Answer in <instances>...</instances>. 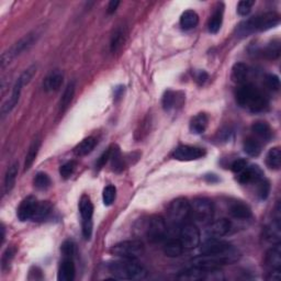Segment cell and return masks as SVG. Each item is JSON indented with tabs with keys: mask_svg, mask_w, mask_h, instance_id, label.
Wrapping results in <instances>:
<instances>
[{
	"mask_svg": "<svg viewBox=\"0 0 281 281\" xmlns=\"http://www.w3.org/2000/svg\"><path fill=\"white\" fill-rule=\"evenodd\" d=\"M236 100L240 106L250 112H262L266 110L268 101L260 89L250 84L242 85L236 92Z\"/></svg>",
	"mask_w": 281,
	"mask_h": 281,
	"instance_id": "1",
	"label": "cell"
},
{
	"mask_svg": "<svg viewBox=\"0 0 281 281\" xmlns=\"http://www.w3.org/2000/svg\"><path fill=\"white\" fill-rule=\"evenodd\" d=\"M280 16L276 12H266L247 19L238 26V34L242 38L248 36L255 32L272 29L279 24Z\"/></svg>",
	"mask_w": 281,
	"mask_h": 281,
	"instance_id": "2",
	"label": "cell"
},
{
	"mask_svg": "<svg viewBox=\"0 0 281 281\" xmlns=\"http://www.w3.org/2000/svg\"><path fill=\"white\" fill-rule=\"evenodd\" d=\"M109 272L116 279L142 280L148 277V270L136 260H124L109 264Z\"/></svg>",
	"mask_w": 281,
	"mask_h": 281,
	"instance_id": "3",
	"label": "cell"
},
{
	"mask_svg": "<svg viewBox=\"0 0 281 281\" xmlns=\"http://www.w3.org/2000/svg\"><path fill=\"white\" fill-rule=\"evenodd\" d=\"M38 38H40V33L38 31L30 32L29 34H26L22 38H20V40L16 44H14L9 50L4 52L2 55V62H0L2 68L4 70L6 66L9 65L16 56L26 52V50H29L36 43Z\"/></svg>",
	"mask_w": 281,
	"mask_h": 281,
	"instance_id": "4",
	"label": "cell"
},
{
	"mask_svg": "<svg viewBox=\"0 0 281 281\" xmlns=\"http://www.w3.org/2000/svg\"><path fill=\"white\" fill-rule=\"evenodd\" d=\"M191 214L190 202L184 198H178L170 202L167 209L168 220L172 226H182Z\"/></svg>",
	"mask_w": 281,
	"mask_h": 281,
	"instance_id": "5",
	"label": "cell"
},
{
	"mask_svg": "<svg viewBox=\"0 0 281 281\" xmlns=\"http://www.w3.org/2000/svg\"><path fill=\"white\" fill-rule=\"evenodd\" d=\"M202 255H216V256H238V252L234 247L226 240H221L216 238H210L200 246Z\"/></svg>",
	"mask_w": 281,
	"mask_h": 281,
	"instance_id": "6",
	"label": "cell"
},
{
	"mask_svg": "<svg viewBox=\"0 0 281 281\" xmlns=\"http://www.w3.org/2000/svg\"><path fill=\"white\" fill-rule=\"evenodd\" d=\"M190 209H191V214L196 218V221L206 223L209 222L214 214V206L213 202L204 198V196H199L196 198L190 204Z\"/></svg>",
	"mask_w": 281,
	"mask_h": 281,
	"instance_id": "7",
	"label": "cell"
},
{
	"mask_svg": "<svg viewBox=\"0 0 281 281\" xmlns=\"http://www.w3.org/2000/svg\"><path fill=\"white\" fill-rule=\"evenodd\" d=\"M111 252L124 260H136L143 255L144 246L140 240H124L112 246Z\"/></svg>",
	"mask_w": 281,
	"mask_h": 281,
	"instance_id": "8",
	"label": "cell"
},
{
	"mask_svg": "<svg viewBox=\"0 0 281 281\" xmlns=\"http://www.w3.org/2000/svg\"><path fill=\"white\" fill-rule=\"evenodd\" d=\"M80 211L82 216V235L86 240H90L92 235V216H94V204L89 196H84L80 202Z\"/></svg>",
	"mask_w": 281,
	"mask_h": 281,
	"instance_id": "9",
	"label": "cell"
},
{
	"mask_svg": "<svg viewBox=\"0 0 281 281\" xmlns=\"http://www.w3.org/2000/svg\"><path fill=\"white\" fill-rule=\"evenodd\" d=\"M179 240L182 244L184 248L194 250L200 244V232L198 228L194 224H182L179 232Z\"/></svg>",
	"mask_w": 281,
	"mask_h": 281,
	"instance_id": "10",
	"label": "cell"
},
{
	"mask_svg": "<svg viewBox=\"0 0 281 281\" xmlns=\"http://www.w3.org/2000/svg\"><path fill=\"white\" fill-rule=\"evenodd\" d=\"M167 224L160 216H154L150 218L148 226V240L153 243H160L166 238Z\"/></svg>",
	"mask_w": 281,
	"mask_h": 281,
	"instance_id": "11",
	"label": "cell"
},
{
	"mask_svg": "<svg viewBox=\"0 0 281 281\" xmlns=\"http://www.w3.org/2000/svg\"><path fill=\"white\" fill-rule=\"evenodd\" d=\"M204 155H206V152L204 148H194V146H189V145H182L175 150L172 157L180 162H191V160H200Z\"/></svg>",
	"mask_w": 281,
	"mask_h": 281,
	"instance_id": "12",
	"label": "cell"
},
{
	"mask_svg": "<svg viewBox=\"0 0 281 281\" xmlns=\"http://www.w3.org/2000/svg\"><path fill=\"white\" fill-rule=\"evenodd\" d=\"M24 86H26L24 82L19 77L18 80H16V82H14V88H12V92H11L10 98L7 101H6V102L2 106V116L9 114L10 112L14 109V106L18 104L20 96H21V92H22V89H24Z\"/></svg>",
	"mask_w": 281,
	"mask_h": 281,
	"instance_id": "13",
	"label": "cell"
},
{
	"mask_svg": "<svg viewBox=\"0 0 281 281\" xmlns=\"http://www.w3.org/2000/svg\"><path fill=\"white\" fill-rule=\"evenodd\" d=\"M38 204V201L34 198V196H28V198L22 200L18 208V211H16V216H18L19 220L22 222L32 220Z\"/></svg>",
	"mask_w": 281,
	"mask_h": 281,
	"instance_id": "14",
	"label": "cell"
},
{
	"mask_svg": "<svg viewBox=\"0 0 281 281\" xmlns=\"http://www.w3.org/2000/svg\"><path fill=\"white\" fill-rule=\"evenodd\" d=\"M280 208L277 206L276 209V216L268 224L265 228V236L268 242H270L272 244H279L280 238H281V224H280Z\"/></svg>",
	"mask_w": 281,
	"mask_h": 281,
	"instance_id": "15",
	"label": "cell"
},
{
	"mask_svg": "<svg viewBox=\"0 0 281 281\" xmlns=\"http://www.w3.org/2000/svg\"><path fill=\"white\" fill-rule=\"evenodd\" d=\"M264 178V172L257 165L247 166L243 172H240L238 176V182L242 184H256Z\"/></svg>",
	"mask_w": 281,
	"mask_h": 281,
	"instance_id": "16",
	"label": "cell"
},
{
	"mask_svg": "<svg viewBox=\"0 0 281 281\" xmlns=\"http://www.w3.org/2000/svg\"><path fill=\"white\" fill-rule=\"evenodd\" d=\"M230 230H231V222L228 218H220L209 224L206 228V235L209 238H220L222 236H226Z\"/></svg>",
	"mask_w": 281,
	"mask_h": 281,
	"instance_id": "17",
	"label": "cell"
},
{
	"mask_svg": "<svg viewBox=\"0 0 281 281\" xmlns=\"http://www.w3.org/2000/svg\"><path fill=\"white\" fill-rule=\"evenodd\" d=\"M64 74L60 70H54L50 72L43 82V89L46 92H54L60 90V88L63 85Z\"/></svg>",
	"mask_w": 281,
	"mask_h": 281,
	"instance_id": "18",
	"label": "cell"
},
{
	"mask_svg": "<svg viewBox=\"0 0 281 281\" xmlns=\"http://www.w3.org/2000/svg\"><path fill=\"white\" fill-rule=\"evenodd\" d=\"M75 274L76 267L74 262H72V258L65 257L60 264L58 279L60 281H72L75 279Z\"/></svg>",
	"mask_w": 281,
	"mask_h": 281,
	"instance_id": "19",
	"label": "cell"
},
{
	"mask_svg": "<svg viewBox=\"0 0 281 281\" xmlns=\"http://www.w3.org/2000/svg\"><path fill=\"white\" fill-rule=\"evenodd\" d=\"M265 264L270 270H280L281 268V246L274 244L265 254Z\"/></svg>",
	"mask_w": 281,
	"mask_h": 281,
	"instance_id": "20",
	"label": "cell"
},
{
	"mask_svg": "<svg viewBox=\"0 0 281 281\" xmlns=\"http://www.w3.org/2000/svg\"><path fill=\"white\" fill-rule=\"evenodd\" d=\"M184 94L180 92L168 90L162 97V106L166 111L176 109L177 106H182L184 104Z\"/></svg>",
	"mask_w": 281,
	"mask_h": 281,
	"instance_id": "21",
	"label": "cell"
},
{
	"mask_svg": "<svg viewBox=\"0 0 281 281\" xmlns=\"http://www.w3.org/2000/svg\"><path fill=\"white\" fill-rule=\"evenodd\" d=\"M230 213L231 216L238 220H248L252 218V210L248 204H244L243 201H234L230 206Z\"/></svg>",
	"mask_w": 281,
	"mask_h": 281,
	"instance_id": "22",
	"label": "cell"
},
{
	"mask_svg": "<svg viewBox=\"0 0 281 281\" xmlns=\"http://www.w3.org/2000/svg\"><path fill=\"white\" fill-rule=\"evenodd\" d=\"M41 145H42V140H41L40 136H38L32 140L30 148H29V150H28V153L26 155L24 172L29 170L31 166L33 165V162H34V160H36L38 152H40V148H41Z\"/></svg>",
	"mask_w": 281,
	"mask_h": 281,
	"instance_id": "23",
	"label": "cell"
},
{
	"mask_svg": "<svg viewBox=\"0 0 281 281\" xmlns=\"http://www.w3.org/2000/svg\"><path fill=\"white\" fill-rule=\"evenodd\" d=\"M76 92V82L72 80L68 82V85L66 86L65 90L62 94V98L60 101V114H64V112L68 109V106H70L72 98H74V94Z\"/></svg>",
	"mask_w": 281,
	"mask_h": 281,
	"instance_id": "24",
	"label": "cell"
},
{
	"mask_svg": "<svg viewBox=\"0 0 281 281\" xmlns=\"http://www.w3.org/2000/svg\"><path fill=\"white\" fill-rule=\"evenodd\" d=\"M248 66L244 63H236L232 68L231 78L234 82L238 84V85H244L247 78H248Z\"/></svg>",
	"mask_w": 281,
	"mask_h": 281,
	"instance_id": "25",
	"label": "cell"
},
{
	"mask_svg": "<svg viewBox=\"0 0 281 281\" xmlns=\"http://www.w3.org/2000/svg\"><path fill=\"white\" fill-rule=\"evenodd\" d=\"M208 123H209V118L206 114H196L190 121V131L194 134L204 133L206 130Z\"/></svg>",
	"mask_w": 281,
	"mask_h": 281,
	"instance_id": "26",
	"label": "cell"
},
{
	"mask_svg": "<svg viewBox=\"0 0 281 281\" xmlns=\"http://www.w3.org/2000/svg\"><path fill=\"white\" fill-rule=\"evenodd\" d=\"M252 131L254 132L258 138L265 140L266 142L272 138V130L270 126L265 121H257L252 126Z\"/></svg>",
	"mask_w": 281,
	"mask_h": 281,
	"instance_id": "27",
	"label": "cell"
},
{
	"mask_svg": "<svg viewBox=\"0 0 281 281\" xmlns=\"http://www.w3.org/2000/svg\"><path fill=\"white\" fill-rule=\"evenodd\" d=\"M199 24V16L194 10H187L180 16V26L184 30H191Z\"/></svg>",
	"mask_w": 281,
	"mask_h": 281,
	"instance_id": "28",
	"label": "cell"
},
{
	"mask_svg": "<svg viewBox=\"0 0 281 281\" xmlns=\"http://www.w3.org/2000/svg\"><path fill=\"white\" fill-rule=\"evenodd\" d=\"M50 213H52V204H50L48 201H38L32 220L36 222H42L48 218Z\"/></svg>",
	"mask_w": 281,
	"mask_h": 281,
	"instance_id": "29",
	"label": "cell"
},
{
	"mask_svg": "<svg viewBox=\"0 0 281 281\" xmlns=\"http://www.w3.org/2000/svg\"><path fill=\"white\" fill-rule=\"evenodd\" d=\"M223 12H224L223 6H221V7H218L214 12H213V14L211 16L209 24H208V29H209L210 33L216 34V33L220 31L223 22Z\"/></svg>",
	"mask_w": 281,
	"mask_h": 281,
	"instance_id": "30",
	"label": "cell"
},
{
	"mask_svg": "<svg viewBox=\"0 0 281 281\" xmlns=\"http://www.w3.org/2000/svg\"><path fill=\"white\" fill-rule=\"evenodd\" d=\"M97 145V140L94 138H87L85 140H82V142L78 144L76 148H74V153L76 156H85L88 155L89 153H92L94 148Z\"/></svg>",
	"mask_w": 281,
	"mask_h": 281,
	"instance_id": "31",
	"label": "cell"
},
{
	"mask_svg": "<svg viewBox=\"0 0 281 281\" xmlns=\"http://www.w3.org/2000/svg\"><path fill=\"white\" fill-rule=\"evenodd\" d=\"M18 164L14 162V164L11 165L7 172H6V176H4V192L6 194H9L11 190L14 189V184H16V176H18Z\"/></svg>",
	"mask_w": 281,
	"mask_h": 281,
	"instance_id": "32",
	"label": "cell"
},
{
	"mask_svg": "<svg viewBox=\"0 0 281 281\" xmlns=\"http://www.w3.org/2000/svg\"><path fill=\"white\" fill-rule=\"evenodd\" d=\"M266 164L267 166L274 170H278L281 167V150L280 148H272L269 150L266 156Z\"/></svg>",
	"mask_w": 281,
	"mask_h": 281,
	"instance_id": "33",
	"label": "cell"
},
{
	"mask_svg": "<svg viewBox=\"0 0 281 281\" xmlns=\"http://www.w3.org/2000/svg\"><path fill=\"white\" fill-rule=\"evenodd\" d=\"M184 246L179 240H170L164 246V252L168 257H179L184 252Z\"/></svg>",
	"mask_w": 281,
	"mask_h": 281,
	"instance_id": "34",
	"label": "cell"
},
{
	"mask_svg": "<svg viewBox=\"0 0 281 281\" xmlns=\"http://www.w3.org/2000/svg\"><path fill=\"white\" fill-rule=\"evenodd\" d=\"M126 32L124 28H118L111 36L110 50L112 53H116V50L123 46V43L126 41Z\"/></svg>",
	"mask_w": 281,
	"mask_h": 281,
	"instance_id": "35",
	"label": "cell"
},
{
	"mask_svg": "<svg viewBox=\"0 0 281 281\" xmlns=\"http://www.w3.org/2000/svg\"><path fill=\"white\" fill-rule=\"evenodd\" d=\"M244 152L252 157L260 156L262 153V144L254 138H247L244 142Z\"/></svg>",
	"mask_w": 281,
	"mask_h": 281,
	"instance_id": "36",
	"label": "cell"
},
{
	"mask_svg": "<svg viewBox=\"0 0 281 281\" xmlns=\"http://www.w3.org/2000/svg\"><path fill=\"white\" fill-rule=\"evenodd\" d=\"M262 55H265L267 58L276 60L280 55V41L274 40L262 50Z\"/></svg>",
	"mask_w": 281,
	"mask_h": 281,
	"instance_id": "37",
	"label": "cell"
},
{
	"mask_svg": "<svg viewBox=\"0 0 281 281\" xmlns=\"http://www.w3.org/2000/svg\"><path fill=\"white\" fill-rule=\"evenodd\" d=\"M52 182L46 172H38L34 178V187L38 190H46L50 187Z\"/></svg>",
	"mask_w": 281,
	"mask_h": 281,
	"instance_id": "38",
	"label": "cell"
},
{
	"mask_svg": "<svg viewBox=\"0 0 281 281\" xmlns=\"http://www.w3.org/2000/svg\"><path fill=\"white\" fill-rule=\"evenodd\" d=\"M116 196V188L114 186H112V184H109V186H106L104 189V192H102L104 204L106 206H111L114 202Z\"/></svg>",
	"mask_w": 281,
	"mask_h": 281,
	"instance_id": "39",
	"label": "cell"
},
{
	"mask_svg": "<svg viewBox=\"0 0 281 281\" xmlns=\"http://www.w3.org/2000/svg\"><path fill=\"white\" fill-rule=\"evenodd\" d=\"M257 194L260 196V199L265 200L270 192V184L265 178H262L260 182H257Z\"/></svg>",
	"mask_w": 281,
	"mask_h": 281,
	"instance_id": "40",
	"label": "cell"
},
{
	"mask_svg": "<svg viewBox=\"0 0 281 281\" xmlns=\"http://www.w3.org/2000/svg\"><path fill=\"white\" fill-rule=\"evenodd\" d=\"M75 168H76V162H74V160H70L62 165L60 168V174L62 178L68 179L72 174H74Z\"/></svg>",
	"mask_w": 281,
	"mask_h": 281,
	"instance_id": "41",
	"label": "cell"
},
{
	"mask_svg": "<svg viewBox=\"0 0 281 281\" xmlns=\"http://www.w3.org/2000/svg\"><path fill=\"white\" fill-rule=\"evenodd\" d=\"M265 84L267 88L274 92H278L280 88V80L277 75H274V74L267 75L265 78Z\"/></svg>",
	"mask_w": 281,
	"mask_h": 281,
	"instance_id": "42",
	"label": "cell"
},
{
	"mask_svg": "<svg viewBox=\"0 0 281 281\" xmlns=\"http://www.w3.org/2000/svg\"><path fill=\"white\" fill-rule=\"evenodd\" d=\"M255 4V2L252 0H243V2H240L238 4V14L240 16H247L252 8V6Z\"/></svg>",
	"mask_w": 281,
	"mask_h": 281,
	"instance_id": "43",
	"label": "cell"
},
{
	"mask_svg": "<svg viewBox=\"0 0 281 281\" xmlns=\"http://www.w3.org/2000/svg\"><path fill=\"white\" fill-rule=\"evenodd\" d=\"M75 250H76L75 244L74 242L72 240L64 242L63 245L60 247V250L63 252L64 257H68V258H72V256L75 255Z\"/></svg>",
	"mask_w": 281,
	"mask_h": 281,
	"instance_id": "44",
	"label": "cell"
},
{
	"mask_svg": "<svg viewBox=\"0 0 281 281\" xmlns=\"http://www.w3.org/2000/svg\"><path fill=\"white\" fill-rule=\"evenodd\" d=\"M111 155H112V148L106 150L104 153L99 157L98 160H97V164H96V167H97L98 170L102 168L106 164V162H108V160L111 158Z\"/></svg>",
	"mask_w": 281,
	"mask_h": 281,
	"instance_id": "45",
	"label": "cell"
},
{
	"mask_svg": "<svg viewBox=\"0 0 281 281\" xmlns=\"http://www.w3.org/2000/svg\"><path fill=\"white\" fill-rule=\"evenodd\" d=\"M247 166H248V165H247V162L245 160H243V158H240V160H236L233 162L231 168H232V170L235 174H240V172H243Z\"/></svg>",
	"mask_w": 281,
	"mask_h": 281,
	"instance_id": "46",
	"label": "cell"
},
{
	"mask_svg": "<svg viewBox=\"0 0 281 281\" xmlns=\"http://www.w3.org/2000/svg\"><path fill=\"white\" fill-rule=\"evenodd\" d=\"M14 250H11V248H8L7 250H6V252L4 254V257H2V267L4 268L7 265H9V262L10 260H12V257H14Z\"/></svg>",
	"mask_w": 281,
	"mask_h": 281,
	"instance_id": "47",
	"label": "cell"
},
{
	"mask_svg": "<svg viewBox=\"0 0 281 281\" xmlns=\"http://www.w3.org/2000/svg\"><path fill=\"white\" fill-rule=\"evenodd\" d=\"M119 4H120V2H118V0H112V2H110L108 4V14H114L118 7H119Z\"/></svg>",
	"mask_w": 281,
	"mask_h": 281,
	"instance_id": "48",
	"label": "cell"
},
{
	"mask_svg": "<svg viewBox=\"0 0 281 281\" xmlns=\"http://www.w3.org/2000/svg\"><path fill=\"white\" fill-rule=\"evenodd\" d=\"M206 80H208V74L206 72H200L198 76H196V82H198L200 85L201 84H204Z\"/></svg>",
	"mask_w": 281,
	"mask_h": 281,
	"instance_id": "49",
	"label": "cell"
},
{
	"mask_svg": "<svg viewBox=\"0 0 281 281\" xmlns=\"http://www.w3.org/2000/svg\"><path fill=\"white\" fill-rule=\"evenodd\" d=\"M206 179L208 182H218V177L216 176V175H206Z\"/></svg>",
	"mask_w": 281,
	"mask_h": 281,
	"instance_id": "50",
	"label": "cell"
}]
</instances>
